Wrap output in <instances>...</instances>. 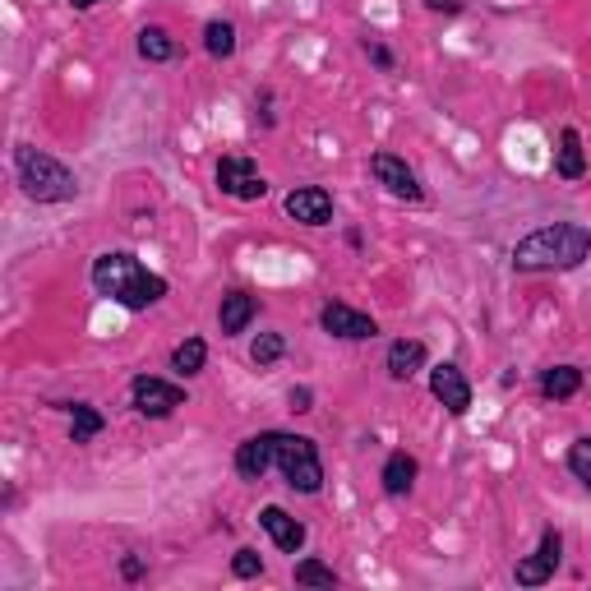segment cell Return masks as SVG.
<instances>
[{"mask_svg": "<svg viewBox=\"0 0 591 591\" xmlns=\"http://www.w3.org/2000/svg\"><path fill=\"white\" fill-rule=\"evenodd\" d=\"M93 287L97 296H107L121 310L140 314V310H153L157 301L167 296V278L162 273H148L130 250H107L93 260Z\"/></svg>", "mask_w": 591, "mask_h": 591, "instance_id": "obj_1", "label": "cell"}, {"mask_svg": "<svg viewBox=\"0 0 591 591\" xmlns=\"http://www.w3.org/2000/svg\"><path fill=\"white\" fill-rule=\"evenodd\" d=\"M591 254V231L582 222H555L522 236L514 245V268L518 273H568Z\"/></svg>", "mask_w": 591, "mask_h": 591, "instance_id": "obj_2", "label": "cell"}, {"mask_svg": "<svg viewBox=\"0 0 591 591\" xmlns=\"http://www.w3.org/2000/svg\"><path fill=\"white\" fill-rule=\"evenodd\" d=\"M14 176L28 200H37V204H70L79 194V176L33 144H14Z\"/></svg>", "mask_w": 591, "mask_h": 591, "instance_id": "obj_3", "label": "cell"}, {"mask_svg": "<svg viewBox=\"0 0 591 591\" xmlns=\"http://www.w3.org/2000/svg\"><path fill=\"white\" fill-rule=\"evenodd\" d=\"M268 439H273V467L282 471L296 495H319L324 490V462H319L314 439L287 435V430H268Z\"/></svg>", "mask_w": 591, "mask_h": 591, "instance_id": "obj_4", "label": "cell"}, {"mask_svg": "<svg viewBox=\"0 0 591 591\" xmlns=\"http://www.w3.org/2000/svg\"><path fill=\"white\" fill-rule=\"evenodd\" d=\"M370 171H374V181H379V185L393 194V200H407V204H421V200H425L421 176L407 167V157L379 148V153H370Z\"/></svg>", "mask_w": 591, "mask_h": 591, "instance_id": "obj_5", "label": "cell"}, {"mask_svg": "<svg viewBox=\"0 0 591 591\" xmlns=\"http://www.w3.org/2000/svg\"><path fill=\"white\" fill-rule=\"evenodd\" d=\"M130 402H134V411H140V417L167 421L176 407H185V388L157 379V374H140V379L130 384Z\"/></svg>", "mask_w": 591, "mask_h": 591, "instance_id": "obj_6", "label": "cell"}, {"mask_svg": "<svg viewBox=\"0 0 591 591\" xmlns=\"http://www.w3.org/2000/svg\"><path fill=\"white\" fill-rule=\"evenodd\" d=\"M218 190L231 194V200H241V204H254V200H264L268 194V181L260 176V167L250 162V157H222L218 162Z\"/></svg>", "mask_w": 591, "mask_h": 591, "instance_id": "obj_7", "label": "cell"}, {"mask_svg": "<svg viewBox=\"0 0 591 591\" xmlns=\"http://www.w3.org/2000/svg\"><path fill=\"white\" fill-rule=\"evenodd\" d=\"M559 559H564V536H559L555 527H545V531H541V545H536V555L518 559V568H514L518 587H545L550 578H555Z\"/></svg>", "mask_w": 591, "mask_h": 591, "instance_id": "obj_8", "label": "cell"}, {"mask_svg": "<svg viewBox=\"0 0 591 591\" xmlns=\"http://www.w3.org/2000/svg\"><path fill=\"white\" fill-rule=\"evenodd\" d=\"M319 328L333 333V338H342V342H365V338H374V333H379V324H374L370 314L351 310V305H342V301H328V305L319 310Z\"/></svg>", "mask_w": 591, "mask_h": 591, "instance_id": "obj_9", "label": "cell"}, {"mask_svg": "<svg viewBox=\"0 0 591 591\" xmlns=\"http://www.w3.org/2000/svg\"><path fill=\"white\" fill-rule=\"evenodd\" d=\"M287 218L291 222H301V227H328L333 222V194L324 185H301V190H291L287 200Z\"/></svg>", "mask_w": 591, "mask_h": 591, "instance_id": "obj_10", "label": "cell"}, {"mask_svg": "<svg viewBox=\"0 0 591 591\" xmlns=\"http://www.w3.org/2000/svg\"><path fill=\"white\" fill-rule=\"evenodd\" d=\"M430 393H435V402H444L453 417H467L471 411V384L453 361H439L435 370H430Z\"/></svg>", "mask_w": 591, "mask_h": 591, "instance_id": "obj_11", "label": "cell"}, {"mask_svg": "<svg viewBox=\"0 0 591 591\" xmlns=\"http://www.w3.org/2000/svg\"><path fill=\"white\" fill-rule=\"evenodd\" d=\"M260 527L273 536V545L282 550V555H296V550L305 545V522H296L287 508H278V504H268L264 514H260Z\"/></svg>", "mask_w": 591, "mask_h": 591, "instance_id": "obj_12", "label": "cell"}, {"mask_svg": "<svg viewBox=\"0 0 591 591\" xmlns=\"http://www.w3.org/2000/svg\"><path fill=\"white\" fill-rule=\"evenodd\" d=\"M268 467H273V439H268V430H264V435H250L241 448H236V471H241V481H264Z\"/></svg>", "mask_w": 591, "mask_h": 591, "instance_id": "obj_13", "label": "cell"}, {"mask_svg": "<svg viewBox=\"0 0 591 591\" xmlns=\"http://www.w3.org/2000/svg\"><path fill=\"white\" fill-rule=\"evenodd\" d=\"M254 314H260V301H254L250 291H227L222 296V310H218V324H222L227 338H236V333L250 328Z\"/></svg>", "mask_w": 591, "mask_h": 591, "instance_id": "obj_14", "label": "cell"}, {"mask_svg": "<svg viewBox=\"0 0 591 591\" xmlns=\"http://www.w3.org/2000/svg\"><path fill=\"white\" fill-rule=\"evenodd\" d=\"M421 365H425V342H417V338H398V342L388 347V379L407 384Z\"/></svg>", "mask_w": 591, "mask_h": 591, "instance_id": "obj_15", "label": "cell"}, {"mask_svg": "<svg viewBox=\"0 0 591 591\" xmlns=\"http://www.w3.org/2000/svg\"><path fill=\"white\" fill-rule=\"evenodd\" d=\"M417 458H411L407 448H398V453H388V462H384V471H379V481H384V490L388 495H407L411 485H417Z\"/></svg>", "mask_w": 591, "mask_h": 591, "instance_id": "obj_16", "label": "cell"}, {"mask_svg": "<svg viewBox=\"0 0 591 591\" xmlns=\"http://www.w3.org/2000/svg\"><path fill=\"white\" fill-rule=\"evenodd\" d=\"M555 171L564 176V181H582L587 176V153H582V134L568 125L559 134V153H555Z\"/></svg>", "mask_w": 591, "mask_h": 591, "instance_id": "obj_17", "label": "cell"}, {"mask_svg": "<svg viewBox=\"0 0 591 591\" xmlns=\"http://www.w3.org/2000/svg\"><path fill=\"white\" fill-rule=\"evenodd\" d=\"M578 388H582V370H574V365H555V370L541 374V393L555 402H568Z\"/></svg>", "mask_w": 591, "mask_h": 591, "instance_id": "obj_18", "label": "cell"}, {"mask_svg": "<svg viewBox=\"0 0 591 591\" xmlns=\"http://www.w3.org/2000/svg\"><path fill=\"white\" fill-rule=\"evenodd\" d=\"M204 365H208V347H204V338H185L181 347L171 351V370L181 374V379H194V374H204Z\"/></svg>", "mask_w": 591, "mask_h": 591, "instance_id": "obj_19", "label": "cell"}, {"mask_svg": "<svg viewBox=\"0 0 591 591\" xmlns=\"http://www.w3.org/2000/svg\"><path fill=\"white\" fill-rule=\"evenodd\" d=\"M140 56H144V61H153V65H167L176 56V37L167 28H157V24L140 28Z\"/></svg>", "mask_w": 591, "mask_h": 591, "instance_id": "obj_20", "label": "cell"}, {"mask_svg": "<svg viewBox=\"0 0 591 591\" xmlns=\"http://www.w3.org/2000/svg\"><path fill=\"white\" fill-rule=\"evenodd\" d=\"M70 417H74V421H70V439H74V444H93L97 435H102V425H107L102 411L88 407V402H74Z\"/></svg>", "mask_w": 591, "mask_h": 591, "instance_id": "obj_21", "label": "cell"}, {"mask_svg": "<svg viewBox=\"0 0 591 591\" xmlns=\"http://www.w3.org/2000/svg\"><path fill=\"white\" fill-rule=\"evenodd\" d=\"M204 47L213 61H231L236 56V28L227 24V19H213V24L204 28Z\"/></svg>", "mask_w": 591, "mask_h": 591, "instance_id": "obj_22", "label": "cell"}, {"mask_svg": "<svg viewBox=\"0 0 591 591\" xmlns=\"http://www.w3.org/2000/svg\"><path fill=\"white\" fill-rule=\"evenodd\" d=\"M296 587H338V574H333L328 564H319V559H301L296 564Z\"/></svg>", "mask_w": 591, "mask_h": 591, "instance_id": "obj_23", "label": "cell"}, {"mask_svg": "<svg viewBox=\"0 0 591 591\" xmlns=\"http://www.w3.org/2000/svg\"><path fill=\"white\" fill-rule=\"evenodd\" d=\"M282 351H287L282 333H260V338H254V347H250V361L260 365V370H268L273 361H282Z\"/></svg>", "mask_w": 591, "mask_h": 591, "instance_id": "obj_24", "label": "cell"}, {"mask_svg": "<svg viewBox=\"0 0 591 591\" xmlns=\"http://www.w3.org/2000/svg\"><path fill=\"white\" fill-rule=\"evenodd\" d=\"M568 471L591 490V435H582V439H574V448H568Z\"/></svg>", "mask_w": 591, "mask_h": 591, "instance_id": "obj_25", "label": "cell"}, {"mask_svg": "<svg viewBox=\"0 0 591 591\" xmlns=\"http://www.w3.org/2000/svg\"><path fill=\"white\" fill-rule=\"evenodd\" d=\"M231 574L236 578H260L264 574V559L254 555V550H236V555H231Z\"/></svg>", "mask_w": 591, "mask_h": 591, "instance_id": "obj_26", "label": "cell"}, {"mask_svg": "<svg viewBox=\"0 0 591 591\" xmlns=\"http://www.w3.org/2000/svg\"><path fill=\"white\" fill-rule=\"evenodd\" d=\"M365 51H370V61H374V65H379V70H393V51H388L384 43H370Z\"/></svg>", "mask_w": 591, "mask_h": 591, "instance_id": "obj_27", "label": "cell"}, {"mask_svg": "<svg viewBox=\"0 0 591 591\" xmlns=\"http://www.w3.org/2000/svg\"><path fill=\"white\" fill-rule=\"evenodd\" d=\"M425 10H435V14H462V0H425Z\"/></svg>", "mask_w": 591, "mask_h": 591, "instance_id": "obj_28", "label": "cell"}, {"mask_svg": "<svg viewBox=\"0 0 591 591\" xmlns=\"http://www.w3.org/2000/svg\"><path fill=\"white\" fill-rule=\"evenodd\" d=\"M310 388H291V411H310Z\"/></svg>", "mask_w": 591, "mask_h": 591, "instance_id": "obj_29", "label": "cell"}, {"mask_svg": "<svg viewBox=\"0 0 591 591\" xmlns=\"http://www.w3.org/2000/svg\"><path fill=\"white\" fill-rule=\"evenodd\" d=\"M121 574H125V578L134 582V578H140V574H144V564H140V559H125V564H121Z\"/></svg>", "mask_w": 591, "mask_h": 591, "instance_id": "obj_30", "label": "cell"}, {"mask_svg": "<svg viewBox=\"0 0 591 591\" xmlns=\"http://www.w3.org/2000/svg\"><path fill=\"white\" fill-rule=\"evenodd\" d=\"M65 5H74V10H93V5H102V0H65Z\"/></svg>", "mask_w": 591, "mask_h": 591, "instance_id": "obj_31", "label": "cell"}]
</instances>
